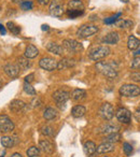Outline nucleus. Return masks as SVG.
<instances>
[{
  "instance_id": "nucleus-1",
  "label": "nucleus",
  "mask_w": 140,
  "mask_h": 157,
  "mask_svg": "<svg viewBox=\"0 0 140 157\" xmlns=\"http://www.w3.org/2000/svg\"><path fill=\"white\" fill-rule=\"evenodd\" d=\"M95 69L108 80H114L118 76V65L114 60H110V63L98 61L95 65Z\"/></svg>"
},
{
  "instance_id": "nucleus-2",
  "label": "nucleus",
  "mask_w": 140,
  "mask_h": 157,
  "mask_svg": "<svg viewBox=\"0 0 140 157\" xmlns=\"http://www.w3.org/2000/svg\"><path fill=\"white\" fill-rule=\"evenodd\" d=\"M119 93L122 97L135 98L140 96V87L136 84H124L120 87Z\"/></svg>"
},
{
  "instance_id": "nucleus-3",
  "label": "nucleus",
  "mask_w": 140,
  "mask_h": 157,
  "mask_svg": "<svg viewBox=\"0 0 140 157\" xmlns=\"http://www.w3.org/2000/svg\"><path fill=\"white\" fill-rule=\"evenodd\" d=\"M111 53V50H110L109 46L107 45H100V46H97V48H93L90 53H88V57L90 59L92 60H100V59H103L110 55Z\"/></svg>"
},
{
  "instance_id": "nucleus-4",
  "label": "nucleus",
  "mask_w": 140,
  "mask_h": 157,
  "mask_svg": "<svg viewBox=\"0 0 140 157\" xmlns=\"http://www.w3.org/2000/svg\"><path fill=\"white\" fill-rule=\"evenodd\" d=\"M99 116L101 117V120L106 121V122H109L113 118L114 109L111 103L105 102L101 105V107L99 108Z\"/></svg>"
},
{
  "instance_id": "nucleus-5",
  "label": "nucleus",
  "mask_w": 140,
  "mask_h": 157,
  "mask_svg": "<svg viewBox=\"0 0 140 157\" xmlns=\"http://www.w3.org/2000/svg\"><path fill=\"white\" fill-rule=\"evenodd\" d=\"M98 30L99 28L95 25L84 24L77 30V36L79 38H88L91 36L95 35L96 33H98Z\"/></svg>"
},
{
  "instance_id": "nucleus-6",
  "label": "nucleus",
  "mask_w": 140,
  "mask_h": 157,
  "mask_svg": "<svg viewBox=\"0 0 140 157\" xmlns=\"http://www.w3.org/2000/svg\"><path fill=\"white\" fill-rule=\"evenodd\" d=\"M14 129V123L8 115H0V132L8 133L13 131Z\"/></svg>"
},
{
  "instance_id": "nucleus-7",
  "label": "nucleus",
  "mask_w": 140,
  "mask_h": 157,
  "mask_svg": "<svg viewBox=\"0 0 140 157\" xmlns=\"http://www.w3.org/2000/svg\"><path fill=\"white\" fill-rule=\"evenodd\" d=\"M64 2L63 0H51L50 2V13L51 15L60 17L64 14Z\"/></svg>"
},
{
  "instance_id": "nucleus-8",
  "label": "nucleus",
  "mask_w": 140,
  "mask_h": 157,
  "mask_svg": "<svg viewBox=\"0 0 140 157\" xmlns=\"http://www.w3.org/2000/svg\"><path fill=\"white\" fill-rule=\"evenodd\" d=\"M120 130V126L115 123H111L109 122H106L105 124H103L101 126H99L98 128V132L101 133L103 136H107L110 135V133H114V132H119Z\"/></svg>"
},
{
  "instance_id": "nucleus-9",
  "label": "nucleus",
  "mask_w": 140,
  "mask_h": 157,
  "mask_svg": "<svg viewBox=\"0 0 140 157\" xmlns=\"http://www.w3.org/2000/svg\"><path fill=\"white\" fill-rule=\"evenodd\" d=\"M115 116L118 118V121L122 124H129L131 121V113L129 110H127L126 108H119L115 112Z\"/></svg>"
},
{
  "instance_id": "nucleus-10",
  "label": "nucleus",
  "mask_w": 140,
  "mask_h": 157,
  "mask_svg": "<svg viewBox=\"0 0 140 157\" xmlns=\"http://www.w3.org/2000/svg\"><path fill=\"white\" fill-rule=\"evenodd\" d=\"M63 48H66L68 52H72V53H77L79 51H81L83 48L82 44L79 41L73 39H66L63 41Z\"/></svg>"
},
{
  "instance_id": "nucleus-11",
  "label": "nucleus",
  "mask_w": 140,
  "mask_h": 157,
  "mask_svg": "<svg viewBox=\"0 0 140 157\" xmlns=\"http://www.w3.org/2000/svg\"><path fill=\"white\" fill-rule=\"evenodd\" d=\"M57 63H58V61H56L54 58H51V57H43L39 60L40 68L46 70V71H53V70L57 69Z\"/></svg>"
},
{
  "instance_id": "nucleus-12",
  "label": "nucleus",
  "mask_w": 140,
  "mask_h": 157,
  "mask_svg": "<svg viewBox=\"0 0 140 157\" xmlns=\"http://www.w3.org/2000/svg\"><path fill=\"white\" fill-rule=\"evenodd\" d=\"M69 98H70V94L67 92V90H55V92L53 93V99H54V101L58 105H65Z\"/></svg>"
},
{
  "instance_id": "nucleus-13",
  "label": "nucleus",
  "mask_w": 140,
  "mask_h": 157,
  "mask_svg": "<svg viewBox=\"0 0 140 157\" xmlns=\"http://www.w3.org/2000/svg\"><path fill=\"white\" fill-rule=\"evenodd\" d=\"M9 108L14 113H22V112H25L27 110V105L23 100L14 99V100H12L11 102H10Z\"/></svg>"
},
{
  "instance_id": "nucleus-14",
  "label": "nucleus",
  "mask_w": 140,
  "mask_h": 157,
  "mask_svg": "<svg viewBox=\"0 0 140 157\" xmlns=\"http://www.w3.org/2000/svg\"><path fill=\"white\" fill-rule=\"evenodd\" d=\"M3 71L9 78H16L20 73V67L15 63H7L3 67Z\"/></svg>"
},
{
  "instance_id": "nucleus-15",
  "label": "nucleus",
  "mask_w": 140,
  "mask_h": 157,
  "mask_svg": "<svg viewBox=\"0 0 140 157\" xmlns=\"http://www.w3.org/2000/svg\"><path fill=\"white\" fill-rule=\"evenodd\" d=\"M39 148L42 151V152H44L45 154H49V155H51V154L54 153V144L46 139L40 140L39 141Z\"/></svg>"
},
{
  "instance_id": "nucleus-16",
  "label": "nucleus",
  "mask_w": 140,
  "mask_h": 157,
  "mask_svg": "<svg viewBox=\"0 0 140 157\" xmlns=\"http://www.w3.org/2000/svg\"><path fill=\"white\" fill-rule=\"evenodd\" d=\"M76 60L72 58H67V57H65V58L60 59V60L58 61V63H57V69L58 70H65V69H68V68H72L76 66Z\"/></svg>"
},
{
  "instance_id": "nucleus-17",
  "label": "nucleus",
  "mask_w": 140,
  "mask_h": 157,
  "mask_svg": "<svg viewBox=\"0 0 140 157\" xmlns=\"http://www.w3.org/2000/svg\"><path fill=\"white\" fill-rule=\"evenodd\" d=\"M115 146H114V143H110V142H105L103 141L101 144H99L97 146V151L96 152L98 154H106V153H110L113 152Z\"/></svg>"
},
{
  "instance_id": "nucleus-18",
  "label": "nucleus",
  "mask_w": 140,
  "mask_h": 157,
  "mask_svg": "<svg viewBox=\"0 0 140 157\" xmlns=\"http://www.w3.org/2000/svg\"><path fill=\"white\" fill-rule=\"evenodd\" d=\"M119 41H120V35L116 31H111L106 35L103 39V42L105 44H116Z\"/></svg>"
},
{
  "instance_id": "nucleus-19",
  "label": "nucleus",
  "mask_w": 140,
  "mask_h": 157,
  "mask_svg": "<svg viewBox=\"0 0 140 157\" xmlns=\"http://www.w3.org/2000/svg\"><path fill=\"white\" fill-rule=\"evenodd\" d=\"M70 97L71 99L75 101H82L86 98V92L84 90H81V88H76V90H72V93L70 94Z\"/></svg>"
},
{
  "instance_id": "nucleus-20",
  "label": "nucleus",
  "mask_w": 140,
  "mask_h": 157,
  "mask_svg": "<svg viewBox=\"0 0 140 157\" xmlns=\"http://www.w3.org/2000/svg\"><path fill=\"white\" fill-rule=\"evenodd\" d=\"M46 50L55 55H63L64 54L63 46L59 45V44H57V43H53V42H51V43H49L48 45H46Z\"/></svg>"
},
{
  "instance_id": "nucleus-21",
  "label": "nucleus",
  "mask_w": 140,
  "mask_h": 157,
  "mask_svg": "<svg viewBox=\"0 0 140 157\" xmlns=\"http://www.w3.org/2000/svg\"><path fill=\"white\" fill-rule=\"evenodd\" d=\"M57 116H58V113H57L56 110L52 107H48L43 112V117H44V120H46V121H53V120H55Z\"/></svg>"
},
{
  "instance_id": "nucleus-22",
  "label": "nucleus",
  "mask_w": 140,
  "mask_h": 157,
  "mask_svg": "<svg viewBox=\"0 0 140 157\" xmlns=\"http://www.w3.org/2000/svg\"><path fill=\"white\" fill-rule=\"evenodd\" d=\"M83 148H84V152L88 156H92L96 153L97 151V146L96 144L94 143L93 141H86L83 145Z\"/></svg>"
},
{
  "instance_id": "nucleus-23",
  "label": "nucleus",
  "mask_w": 140,
  "mask_h": 157,
  "mask_svg": "<svg viewBox=\"0 0 140 157\" xmlns=\"http://www.w3.org/2000/svg\"><path fill=\"white\" fill-rule=\"evenodd\" d=\"M38 54H39V50L35 45H33V44L28 45L26 48V50H25V57H27L29 59L36 58L38 56Z\"/></svg>"
},
{
  "instance_id": "nucleus-24",
  "label": "nucleus",
  "mask_w": 140,
  "mask_h": 157,
  "mask_svg": "<svg viewBox=\"0 0 140 157\" xmlns=\"http://www.w3.org/2000/svg\"><path fill=\"white\" fill-rule=\"evenodd\" d=\"M86 113V109L83 107V105H76V107L72 108L71 110V115L75 118H80L82 116H84V114Z\"/></svg>"
},
{
  "instance_id": "nucleus-25",
  "label": "nucleus",
  "mask_w": 140,
  "mask_h": 157,
  "mask_svg": "<svg viewBox=\"0 0 140 157\" xmlns=\"http://www.w3.org/2000/svg\"><path fill=\"white\" fill-rule=\"evenodd\" d=\"M1 144H2L3 147L11 148L16 144V140H15V138L9 137V136H3V137L1 138Z\"/></svg>"
},
{
  "instance_id": "nucleus-26",
  "label": "nucleus",
  "mask_w": 140,
  "mask_h": 157,
  "mask_svg": "<svg viewBox=\"0 0 140 157\" xmlns=\"http://www.w3.org/2000/svg\"><path fill=\"white\" fill-rule=\"evenodd\" d=\"M139 46H140V40L137 39L135 36H129L128 41H127V48L130 51H135Z\"/></svg>"
},
{
  "instance_id": "nucleus-27",
  "label": "nucleus",
  "mask_w": 140,
  "mask_h": 157,
  "mask_svg": "<svg viewBox=\"0 0 140 157\" xmlns=\"http://www.w3.org/2000/svg\"><path fill=\"white\" fill-rule=\"evenodd\" d=\"M68 9L84 11V5L82 3L81 0H70L69 2H68Z\"/></svg>"
},
{
  "instance_id": "nucleus-28",
  "label": "nucleus",
  "mask_w": 140,
  "mask_h": 157,
  "mask_svg": "<svg viewBox=\"0 0 140 157\" xmlns=\"http://www.w3.org/2000/svg\"><path fill=\"white\" fill-rule=\"evenodd\" d=\"M121 139H122V135L119 132H114V133H110V135L105 136L103 141L110 142V143H116V142H120Z\"/></svg>"
},
{
  "instance_id": "nucleus-29",
  "label": "nucleus",
  "mask_w": 140,
  "mask_h": 157,
  "mask_svg": "<svg viewBox=\"0 0 140 157\" xmlns=\"http://www.w3.org/2000/svg\"><path fill=\"white\" fill-rule=\"evenodd\" d=\"M115 26L122 29L131 28V27L134 26V22L130 20H123V18H120V20H118L115 22Z\"/></svg>"
},
{
  "instance_id": "nucleus-30",
  "label": "nucleus",
  "mask_w": 140,
  "mask_h": 157,
  "mask_svg": "<svg viewBox=\"0 0 140 157\" xmlns=\"http://www.w3.org/2000/svg\"><path fill=\"white\" fill-rule=\"evenodd\" d=\"M18 65L21 70L25 71V70L30 68L31 63L29 60V58H27V57H20V58H18Z\"/></svg>"
},
{
  "instance_id": "nucleus-31",
  "label": "nucleus",
  "mask_w": 140,
  "mask_h": 157,
  "mask_svg": "<svg viewBox=\"0 0 140 157\" xmlns=\"http://www.w3.org/2000/svg\"><path fill=\"white\" fill-rule=\"evenodd\" d=\"M23 88H24V92L26 93V94H28V96H36V95H37V92H36L35 88L31 86L30 83L25 82L24 85H23Z\"/></svg>"
},
{
  "instance_id": "nucleus-32",
  "label": "nucleus",
  "mask_w": 140,
  "mask_h": 157,
  "mask_svg": "<svg viewBox=\"0 0 140 157\" xmlns=\"http://www.w3.org/2000/svg\"><path fill=\"white\" fill-rule=\"evenodd\" d=\"M41 133L43 136H45V137H53L54 133H55V131H54V128H53L52 126L46 125V126H43L41 128Z\"/></svg>"
},
{
  "instance_id": "nucleus-33",
  "label": "nucleus",
  "mask_w": 140,
  "mask_h": 157,
  "mask_svg": "<svg viewBox=\"0 0 140 157\" xmlns=\"http://www.w3.org/2000/svg\"><path fill=\"white\" fill-rule=\"evenodd\" d=\"M26 155L28 157H38L40 156V148L37 146H31L26 151Z\"/></svg>"
},
{
  "instance_id": "nucleus-34",
  "label": "nucleus",
  "mask_w": 140,
  "mask_h": 157,
  "mask_svg": "<svg viewBox=\"0 0 140 157\" xmlns=\"http://www.w3.org/2000/svg\"><path fill=\"white\" fill-rule=\"evenodd\" d=\"M7 27L9 28V30L11 31L13 35H15V36H18V33H21V28L18 26V25H15L13 22H8L7 23Z\"/></svg>"
},
{
  "instance_id": "nucleus-35",
  "label": "nucleus",
  "mask_w": 140,
  "mask_h": 157,
  "mask_svg": "<svg viewBox=\"0 0 140 157\" xmlns=\"http://www.w3.org/2000/svg\"><path fill=\"white\" fill-rule=\"evenodd\" d=\"M84 11H79V10H67V15L69 16L70 18H76L78 16L82 15Z\"/></svg>"
},
{
  "instance_id": "nucleus-36",
  "label": "nucleus",
  "mask_w": 140,
  "mask_h": 157,
  "mask_svg": "<svg viewBox=\"0 0 140 157\" xmlns=\"http://www.w3.org/2000/svg\"><path fill=\"white\" fill-rule=\"evenodd\" d=\"M121 15H122V13L121 12H119V13H116L115 15H113V16H111V17H108V18H106L103 22H105V24H115V22L119 20V17H121Z\"/></svg>"
},
{
  "instance_id": "nucleus-37",
  "label": "nucleus",
  "mask_w": 140,
  "mask_h": 157,
  "mask_svg": "<svg viewBox=\"0 0 140 157\" xmlns=\"http://www.w3.org/2000/svg\"><path fill=\"white\" fill-rule=\"evenodd\" d=\"M43 105L42 100L39 98V97H35L33 100L30 101V107L33 108V109H37V108H40L41 105Z\"/></svg>"
},
{
  "instance_id": "nucleus-38",
  "label": "nucleus",
  "mask_w": 140,
  "mask_h": 157,
  "mask_svg": "<svg viewBox=\"0 0 140 157\" xmlns=\"http://www.w3.org/2000/svg\"><path fill=\"white\" fill-rule=\"evenodd\" d=\"M21 9L24 10V11H28V10L33 9V1H22L20 5Z\"/></svg>"
},
{
  "instance_id": "nucleus-39",
  "label": "nucleus",
  "mask_w": 140,
  "mask_h": 157,
  "mask_svg": "<svg viewBox=\"0 0 140 157\" xmlns=\"http://www.w3.org/2000/svg\"><path fill=\"white\" fill-rule=\"evenodd\" d=\"M123 151H124V153L127 156H129V155L133 153V146H131L128 142H124V143H123Z\"/></svg>"
},
{
  "instance_id": "nucleus-40",
  "label": "nucleus",
  "mask_w": 140,
  "mask_h": 157,
  "mask_svg": "<svg viewBox=\"0 0 140 157\" xmlns=\"http://www.w3.org/2000/svg\"><path fill=\"white\" fill-rule=\"evenodd\" d=\"M130 67L133 70H140V56H137L133 59Z\"/></svg>"
},
{
  "instance_id": "nucleus-41",
  "label": "nucleus",
  "mask_w": 140,
  "mask_h": 157,
  "mask_svg": "<svg viewBox=\"0 0 140 157\" xmlns=\"http://www.w3.org/2000/svg\"><path fill=\"white\" fill-rule=\"evenodd\" d=\"M130 78L134 82H138V83H140V71L133 72V73L130 74Z\"/></svg>"
},
{
  "instance_id": "nucleus-42",
  "label": "nucleus",
  "mask_w": 140,
  "mask_h": 157,
  "mask_svg": "<svg viewBox=\"0 0 140 157\" xmlns=\"http://www.w3.org/2000/svg\"><path fill=\"white\" fill-rule=\"evenodd\" d=\"M134 117H135V120L137 121L138 123H140V105L135 110V112H134Z\"/></svg>"
},
{
  "instance_id": "nucleus-43",
  "label": "nucleus",
  "mask_w": 140,
  "mask_h": 157,
  "mask_svg": "<svg viewBox=\"0 0 140 157\" xmlns=\"http://www.w3.org/2000/svg\"><path fill=\"white\" fill-rule=\"evenodd\" d=\"M33 80H35V74L33 73H30L25 76V82H27V83H31Z\"/></svg>"
},
{
  "instance_id": "nucleus-44",
  "label": "nucleus",
  "mask_w": 140,
  "mask_h": 157,
  "mask_svg": "<svg viewBox=\"0 0 140 157\" xmlns=\"http://www.w3.org/2000/svg\"><path fill=\"white\" fill-rule=\"evenodd\" d=\"M37 1L39 2V5H41V6H46L51 2V0H37Z\"/></svg>"
},
{
  "instance_id": "nucleus-45",
  "label": "nucleus",
  "mask_w": 140,
  "mask_h": 157,
  "mask_svg": "<svg viewBox=\"0 0 140 157\" xmlns=\"http://www.w3.org/2000/svg\"><path fill=\"white\" fill-rule=\"evenodd\" d=\"M6 28H5V26H3L2 24H0V33H2V35H6Z\"/></svg>"
},
{
  "instance_id": "nucleus-46",
  "label": "nucleus",
  "mask_w": 140,
  "mask_h": 157,
  "mask_svg": "<svg viewBox=\"0 0 140 157\" xmlns=\"http://www.w3.org/2000/svg\"><path fill=\"white\" fill-rule=\"evenodd\" d=\"M9 157H23V156L21 153H14V154H12L11 156H9Z\"/></svg>"
},
{
  "instance_id": "nucleus-47",
  "label": "nucleus",
  "mask_w": 140,
  "mask_h": 157,
  "mask_svg": "<svg viewBox=\"0 0 140 157\" xmlns=\"http://www.w3.org/2000/svg\"><path fill=\"white\" fill-rule=\"evenodd\" d=\"M134 55H135V57H137V56H140V48L139 50H137L135 53H134Z\"/></svg>"
},
{
  "instance_id": "nucleus-48",
  "label": "nucleus",
  "mask_w": 140,
  "mask_h": 157,
  "mask_svg": "<svg viewBox=\"0 0 140 157\" xmlns=\"http://www.w3.org/2000/svg\"><path fill=\"white\" fill-rule=\"evenodd\" d=\"M48 29H49L48 25H42V30H48Z\"/></svg>"
},
{
  "instance_id": "nucleus-49",
  "label": "nucleus",
  "mask_w": 140,
  "mask_h": 157,
  "mask_svg": "<svg viewBox=\"0 0 140 157\" xmlns=\"http://www.w3.org/2000/svg\"><path fill=\"white\" fill-rule=\"evenodd\" d=\"M12 2H20V1H22V0H11Z\"/></svg>"
},
{
  "instance_id": "nucleus-50",
  "label": "nucleus",
  "mask_w": 140,
  "mask_h": 157,
  "mask_svg": "<svg viewBox=\"0 0 140 157\" xmlns=\"http://www.w3.org/2000/svg\"><path fill=\"white\" fill-rule=\"evenodd\" d=\"M121 1H122V2H128L129 0H121Z\"/></svg>"
},
{
  "instance_id": "nucleus-51",
  "label": "nucleus",
  "mask_w": 140,
  "mask_h": 157,
  "mask_svg": "<svg viewBox=\"0 0 140 157\" xmlns=\"http://www.w3.org/2000/svg\"><path fill=\"white\" fill-rule=\"evenodd\" d=\"M105 157H107V156H105Z\"/></svg>"
},
{
  "instance_id": "nucleus-52",
  "label": "nucleus",
  "mask_w": 140,
  "mask_h": 157,
  "mask_svg": "<svg viewBox=\"0 0 140 157\" xmlns=\"http://www.w3.org/2000/svg\"><path fill=\"white\" fill-rule=\"evenodd\" d=\"M0 9H1V8H0Z\"/></svg>"
}]
</instances>
